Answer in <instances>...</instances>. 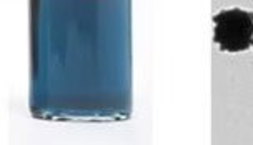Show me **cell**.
Returning <instances> with one entry per match:
<instances>
[{"instance_id": "6da1fadb", "label": "cell", "mask_w": 253, "mask_h": 145, "mask_svg": "<svg viewBox=\"0 0 253 145\" xmlns=\"http://www.w3.org/2000/svg\"><path fill=\"white\" fill-rule=\"evenodd\" d=\"M213 42L221 52H245L253 42V12L225 8L213 15Z\"/></svg>"}, {"instance_id": "7a4b0ae2", "label": "cell", "mask_w": 253, "mask_h": 145, "mask_svg": "<svg viewBox=\"0 0 253 145\" xmlns=\"http://www.w3.org/2000/svg\"><path fill=\"white\" fill-rule=\"evenodd\" d=\"M252 47H253V42H252Z\"/></svg>"}]
</instances>
